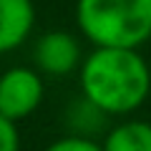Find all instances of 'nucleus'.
<instances>
[{
  "mask_svg": "<svg viewBox=\"0 0 151 151\" xmlns=\"http://www.w3.org/2000/svg\"><path fill=\"white\" fill-rule=\"evenodd\" d=\"M81 88L96 111L129 113L146 101L151 73L136 50L96 48L81 68Z\"/></svg>",
  "mask_w": 151,
  "mask_h": 151,
  "instance_id": "1",
  "label": "nucleus"
},
{
  "mask_svg": "<svg viewBox=\"0 0 151 151\" xmlns=\"http://www.w3.org/2000/svg\"><path fill=\"white\" fill-rule=\"evenodd\" d=\"M76 18L96 48L134 50L151 38V0H78Z\"/></svg>",
  "mask_w": 151,
  "mask_h": 151,
  "instance_id": "2",
  "label": "nucleus"
},
{
  "mask_svg": "<svg viewBox=\"0 0 151 151\" xmlns=\"http://www.w3.org/2000/svg\"><path fill=\"white\" fill-rule=\"evenodd\" d=\"M43 98V83L30 68H10L0 76V116L20 121L30 116Z\"/></svg>",
  "mask_w": 151,
  "mask_h": 151,
  "instance_id": "3",
  "label": "nucleus"
},
{
  "mask_svg": "<svg viewBox=\"0 0 151 151\" xmlns=\"http://www.w3.org/2000/svg\"><path fill=\"white\" fill-rule=\"evenodd\" d=\"M33 58H35L38 68L43 70V73L68 76L70 70L78 65L81 48H78V40H76L70 33L53 30V33H45V35L35 43Z\"/></svg>",
  "mask_w": 151,
  "mask_h": 151,
  "instance_id": "4",
  "label": "nucleus"
},
{
  "mask_svg": "<svg viewBox=\"0 0 151 151\" xmlns=\"http://www.w3.org/2000/svg\"><path fill=\"white\" fill-rule=\"evenodd\" d=\"M35 10L30 0H0V53L18 48L30 35Z\"/></svg>",
  "mask_w": 151,
  "mask_h": 151,
  "instance_id": "5",
  "label": "nucleus"
},
{
  "mask_svg": "<svg viewBox=\"0 0 151 151\" xmlns=\"http://www.w3.org/2000/svg\"><path fill=\"white\" fill-rule=\"evenodd\" d=\"M103 151H151V124L129 121L106 136Z\"/></svg>",
  "mask_w": 151,
  "mask_h": 151,
  "instance_id": "6",
  "label": "nucleus"
},
{
  "mask_svg": "<svg viewBox=\"0 0 151 151\" xmlns=\"http://www.w3.org/2000/svg\"><path fill=\"white\" fill-rule=\"evenodd\" d=\"M45 151H103V146H98L91 139H83V136H65V139L53 141Z\"/></svg>",
  "mask_w": 151,
  "mask_h": 151,
  "instance_id": "7",
  "label": "nucleus"
},
{
  "mask_svg": "<svg viewBox=\"0 0 151 151\" xmlns=\"http://www.w3.org/2000/svg\"><path fill=\"white\" fill-rule=\"evenodd\" d=\"M20 141H18L15 124L0 116V151H18Z\"/></svg>",
  "mask_w": 151,
  "mask_h": 151,
  "instance_id": "8",
  "label": "nucleus"
}]
</instances>
